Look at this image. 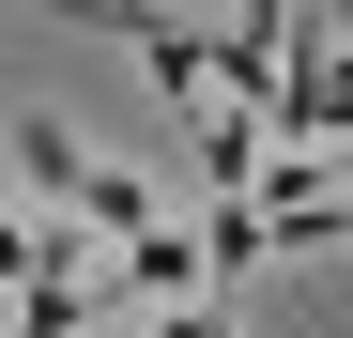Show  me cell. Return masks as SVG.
I'll return each mask as SVG.
<instances>
[{"instance_id": "3957f363", "label": "cell", "mask_w": 353, "mask_h": 338, "mask_svg": "<svg viewBox=\"0 0 353 338\" xmlns=\"http://www.w3.org/2000/svg\"><path fill=\"white\" fill-rule=\"evenodd\" d=\"M77 323H92V277H77V261H62V277H31V308H16V338H77Z\"/></svg>"}, {"instance_id": "7a4b0ae2", "label": "cell", "mask_w": 353, "mask_h": 338, "mask_svg": "<svg viewBox=\"0 0 353 338\" xmlns=\"http://www.w3.org/2000/svg\"><path fill=\"white\" fill-rule=\"evenodd\" d=\"M16 169H31V185H46V200H62V215L92 200V154H77L62 123H16Z\"/></svg>"}, {"instance_id": "6da1fadb", "label": "cell", "mask_w": 353, "mask_h": 338, "mask_svg": "<svg viewBox=\"0 0 353 338\" xmlns=\"http://www.w3.org/2000/svg\"><path fill=\"white\" fill-rule=\"evenodd\" d=\"M185 277H215V246H200V231H169V215H154V231L123 246V292H185Z\"/></svg>"}]
</instances>
